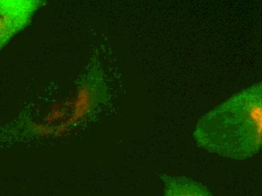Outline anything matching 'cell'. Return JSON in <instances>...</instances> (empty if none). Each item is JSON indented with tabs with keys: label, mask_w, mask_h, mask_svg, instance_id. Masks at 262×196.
<instances>
[{
	"label": "cell",
	"mask_w": 262,
	"mask_h": 196,
	"mask_svg": "<svg viewBox=\"0 0 262 196\" xmlns=\"http://www.w3.org/2000/svg\"><path fill=\"white\" fill-rule=\"evenodd\" d=\"M43 4L41 0H0V51L30 25Z\"/></svg>",
	"instance_id": "2"
},
{
	"label": "cell",
	"mask_w": 262,
	"mask_h": 196,
	"mask_svg": "<svg viewBox=\"0 0 262 196\" xmlns=\"http://www.w3.org/2000/svg\"><path fill=\"white\" fill-rule=\"evenodd\" d=\"M262 82L237 92L204 115L194 132L200 147L233 160H247L261 148Z\"/></svg>",
	"instance_id": "1"
},
{
	"label": "cell",
	"mask_w": 262,
	"mask_h": 196,
	"mask_svg": "<svg viewBox=\"0 0 262 196\" xmlns=\"http://www.w3.org/2000/svg\"><path fill=\"white\" fill-rule=\"evenodd\" d=\"M161 179L165 184L162 196H213L204 185L186 177L163 175Z\"/></svg>",
	"instance_id": "3"
}]
</instances>
